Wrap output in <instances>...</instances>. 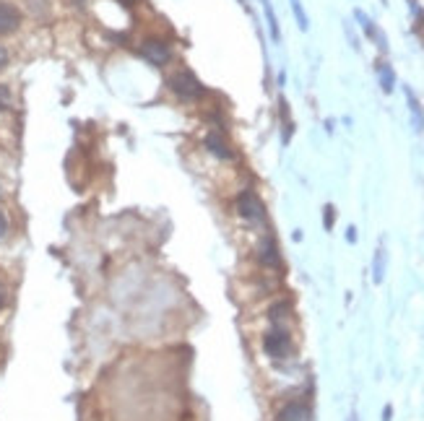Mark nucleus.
Segmentation results:
<instances>
[{
	"instance_id": "f257e3e1",
	"label": "nucleus",
	"mask_w": 424,
	"mask_h": 421,
	"mask_svg": "<svg viewBox=\"0 0 424 421\" xmlns=\"http://www.w3.org/2000/svg\"><path fill=\"white\" fill-rule=\"evenodd\" d=\"M167 86L172 88V94H177L180 99H185V102H193V99L206 94V88H203V83L198 81V76L193 71H188V68H180V71L172 73L167 79Z\"/></svg>"
},
{
	"instance_id": "f03ea898",
	"label": "nucleus",
	"mask_w": 424,
	"mask_h": 421,
	"mask_svg": "<svg viewBox=\"0 0 424 421\" xmlns=\"http://www.w3.org/2000/svg\"><path fill=\"white\" fill-rule=\"evenodd\" d=\"M263 351L268 354L271 359L281 362V359H287L292 354V335L284 325H273L263 338Z\"/></svg>"
},
{
	"instance_id": "7ed1b4c3",
	"label": "nucleus",
	"mask_w": 424,
	"mask_h": 421,
	"mask_svg": "<svg viewBox=\"0 0 424 421\" xmlns=\"http://www.w3.org/2000/svg\"><path fill=\"white\" fill-rule=\"evenodd\" d=\"M237 214L250 224L265 221V206H263V200L258 198V192L253 190L240 192V198H237Z\"/></svg>"
},
{
	"instance_id": "20e7f679",
	"label": "nucleus",
	"mask_w": 424,
	"mask_h": 421,
	"mask_svg": "<svg viewBox=\"0 0 424 421\" xmlns=\"http://www.w3.org/2000/svg\"><path fill=\"white\" fill-rule=\"evenodd\" d=\"M141 57L149 60L151 65H164L172 60V50L164 40L159 37H149V40L141 42Z\"/></svg>"
},
{
	"instance_id": "39448f33",
	"label": "nucleus",
	"mask_w": 424,
	"mask_h": 421,
	"mask_svg": "<svg viewBox=\"0 0 424 421\" xmlns=\"http://www.w3.org/2000/svg\"><path fill=\"white\" fill-rule=\"evenodd\" d=\"M258 260L263 268H273V270H281V253H279V245H276V239L273 237H263L260 239V245H258Z\"/></svg>"
},
{
	"instance_id": "423d86ee",
	"label": "nucleus",
	"mask_w": 424,
	"mask_h": 421,
	"mask_svg": "<svg viewBox=\"0 0 424 421\" xmlns=\"http://www.w3.org/2000/svg\"><path fill=\"white\" fill-rule=\"evenodd\" d=\"M276 421H315L312 419V408L304 400H292L276 413Z\"/></svg>"
},
{
	"instance_id": "0eeeda50",
	"label": "nucleus",
	"mask_w": 424,
	"mask_h": 421,
	"mask_svg": "<svg viewBox=\"0 0 424 421\" xmlns=\"http://www.w3.org/2000/svg\"><path fill=\"white\" fill-rule=\"evenodd\" d=\"M18 24H21V11L8 0H0V37L16 32Z\"/></svg>"
},
{
	"instance_id": "6e6552de",
	"label": "nucleus",
	"mask_w": 424,
	"mask_h": 421,
	"mask_svg": "<svg viewBox=\"0 0 424 421\" xmlns=\"http://www.w3.org/2000/svg\"><path fill=\"white\" fill-rule=\"evenodd\" d=\"M203 146H206L208 151L214 154L217 159H222V161H229V159H234V151H232V146L227 144L224 138L219 133H208L206 135V141H203Z\"/></svg>"
},
{
	"instance_id": "1a4fd4ad",
	"label": "nucleus",
	"mask_w": 424,
	"mask_h": 421,
	"mask_svg": "<svg viewBox=\"0 0 424 421\" xmlns=\"http://www.w3.org/2000/svg\"><path fill=\"white\" fill-rule=\"evenodd\" d=\"M406 102H408V110H411V117H414V130H424V110L411 88H406Z\"/></svg>"
},
{
	"instance_id": "9d476101",
	"label": "nucleus",
	"mask_w": 424,
	"mask_h": 421,
	"mask_svg": "<svg viewBox=\"0 0 424 421\" xmlns=\"http://www.w3.org/2000/svg\"><path fill=\"white\" fill-rule=\"evenodd\" d=\"M354 16H357V21H360V26H362V32L367 34L369 40H380L383 42V37H380V32L375 29V24H372V18L365 13V11H354Z\"/></svg>"
},
{
	"instance_id": "9b49d317",
	"label": "nucleus",
	"mask_w": 424,
	"mask_h": 421,
	"mask_svg": "<svg viewBox=\"0 0 424 421\" xmlns=\"http://www.w3.org/2000/svg\"><path fill=\"white\" fill-rule=\"evenodd\" d=\"M377 73H380V86H383V91H393V86H396V73H393L391 65L380 63L377 65Z\"/></svg>"
},
{
	"instance_id": "f8f14e48",
	"label": "nucleus",
	"mask_w": 424,
	"mask_h": 421,
	"mask_svg": "<svg viewBox=\"0 0 424 421\" xmlns=\"http://www.w3.org/2000/svg\"><path fill=\"white\" fill-rule=\"evenodd\" d=\"M289 312H292V307H289V302H276L271 307V310H268V318H271V323L273 325H279L281 320L287 318Z\"/></svg>"
},
{
	"instance_id": "ddd939ff",
	"label": "nucleus",
	"mask_w": 424,
	"mask_h": 421,
	"mask_svg": "<svg viewBox=\"0 0 424 421\" xmlns=\"http://www.w3.org/2000/svg\"><path fill=\"white\" fill-rule=\"evenodd\" d=\"M383 273H385V250L380 247L375 253V265H372V278H375V284L383 281Z\"/></svg>"
},
{
	"instance_id": "4468645a",
	"label": "nucleus",
	"mask_w": 424,
	"mask_h": 421,
	"mask_svg": "<svg viewBox=\"0 0 424 421\" xmlns=\"http://www.w3.org/2000/svg\"><path fill=\"white\" fill-rule=\"evenodd\" d=\"M292 11H294V16H297V24H299V29H302V32H307V26H310V21H307V13H304L302 3H299V0H292Z\"/></svg>"
},
{
	"instance_id": "2eb2a0df",
	"label": "nucleus",
	"mask_w": 424,
	"mask_h": 421,
	"mask_svg": "<svg viewBox=\"0 0 424 421\" xmlns=\"http://www.w3.org/2000/svg\"><path fill=\"white\" fill-rule=\"evenodd\" d=\"M265 16H268V26H271V37L276 42L281 40V34H279V24H276V16H273V8L268 6V0H265Z\"/></svg>"
},
{
	"instance_id": "dca6fc26",
	"label": "nucleus",
	"mask_w": 424,
	"mask_h": 421,
	"mask_svg": "<svg viewBox=\"0 0 424 421\" xmlns=\"http://www.w3.org/2000/svg\"><path fill=\"white\" fill-rule=\"evenodd\" d=\"M323 224H326V229H333V224H336V208L333 206H326L323 208Z\"/></svg>"
},
{
	"instance_id": "f3484780",
	"label": "nucleus",
	"mask_w": 424,
	"mask_h": 421,
	"mask_svg": "<svg viewBox=\"0 0 424 421\" xmlns=\"http://www.w3.org/2000/svg\"><path fill=\"white\" fill-rule=\"evenodd\" d=\"M8 104H11V91H8L6 86H3V83H0V112L6 110Z\"/></svg>"
},
{
	"instance_id": "a211bd4d",
	"label": "nucleus",
	"mask_w": 424,
	"mask_h": 421,
	"mask_svg": "<svg viewBox=\"0 0 424 421\" xmlns=\"http://www.w3.org/2000/svg\"><path fill=\"white\" fill-rule=\"evenodd\" d=\"M8 65V50L0 45V68H6Z\"/></svg>"
},
{
	"instance_id": "6ab92c4d",
	"label": "nucleus",
	"mask_w": 424,
	"mask_h": 421,
	"mask_svg": "<svg viewBox=\"0 0 424 421\" xmlns=\"http://www.w3.org/2000/svg\"><path fill=\"white\" fill-rule=\"evenodd\" d=\"M6 229H8V221H6V216H3V211H0V239L6 237Z\"/></svg>"
},
{
	"instance_id": "aec40b11",
	"label": "nucleus",
	"mask_w": 424,
	"mask_h": 421,
	"mask_svg": "<svg viewBox=\"0 0 424 421\" xmlns=\"http://www.w3.org/2000/svg\"><path fill=\"white\" fill-rule=\"evenodd\" d=\"M346 237H349V242H357V229L349 226V234H346Z\"/></svg>"
},
{
	"instance_id": "412c9836",
	"label": "nucleus",
	"mask_w": 424,
	"mask_h": 421,
	"mask_svg": "<svg viewBox=\"0 0 424 421\" xmlns=\"http://www.w3.org/2000/svg\"><path fill=\"white\" fill-rule=\"evenodd\" d=\"M6 304V289H3V284H0V307Z\"/></svg>"
},
{
	"instance_id": "4be33fe9",
	"label": "nucleus",
	"mask_w": 424,
	"mask_h": 421,
	"mask_svg": "<svg viewBox=\"0 0 424 421\" xmlns=\"http://www.w3.org/2000/svg\"><path fill=\"white\" fill-rule=\"evenodd\" d=\"M383 421H391V405H388V408L383 411Z\"/></svg>"
},
{
	"instance_id": "5701e85b",
	"label": "nucleus",
	"mask_w": 424,
	"mask_h": 421,
	"mask_svg": "<svg viewBox=\"0 0 424 421\" xmlns=\"http://www.w3.org/2000/svg\"><path fill=\"white\" fill-rule=\"evenodd\" d=\"M120 3H125V6H130V3H133V0H120Z\"/></svg>"
}]
</instances>
